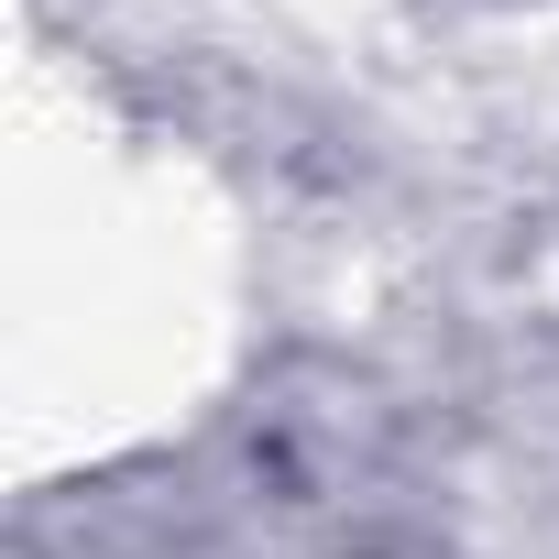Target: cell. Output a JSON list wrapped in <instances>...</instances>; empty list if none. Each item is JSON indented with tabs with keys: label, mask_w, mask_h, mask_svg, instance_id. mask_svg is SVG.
Masks as SVG:
<instances>
[{
	"label": "cell",
	"mask_w": 559,
	"mask_h": 559,
	"mask_svg": "<svg viewBox=\"0 0 559 559\" xmlns=\"http://www.w3.org/2000/svg\"><path fill=\"white\" fill-rule=\"evenodd\" d=\"M209 559H450V537L417 504L395 428L352 384H330L319 406H252L209 504Z\"/></svg>",
	"instance_id": "1"
}]
</instances>
